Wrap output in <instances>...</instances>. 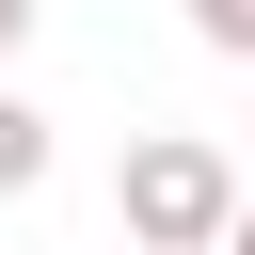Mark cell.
Masks as SVG:
<instances>
[{"mask_svg":"<svg viewBox=\"0 0 255 255\" xmlns=\"http://www.w3.org/2000/svg\"><path fill=\"white\" fill-rule=\"evenodd\" d=\"M223 207H239V159H223L207 128H143V143L112 159V223H128V255H207Z\"/></svg>","mask_w":255,"mask_h":255,"instance_id":"obj_1","label":"cell"},{"mask_svg":"<svg viewBox=\"0 0 255 255\" xmlns=\"http://www.w3.org/2000/svg\"><path fill=\"white\" fill-rule=\"evenodd\" d=\"M16 191H48V112L0 80V207H16Z\"/></svg>","mask_w":255,"mask_h":255,"instance_id":"obj_2","label":"cell"},{"mask_svg":"<svg viewBox=\"0 0 255 255\" xmlns=\"http://www.w3.org/2000/svg\"><path fill=\"white\" fill-rule=\"evenodd\" d=\"M191 48H223V64H255V0H191Z\"/></svg>","mask_w":255,"mask_h":255,"instance_id":"obj_3","label":"cell"},{"mask_svg":"<svg viewBox=\"0 0 255 255\" xmlns=\"http://www.w3.org/2000/svg\"><path fill=\"white\" fill-rule=\"evenodd\" d=\"M207 255H255V175H239V207H223V239H207Z\"/></svg>","mask_w":255,"mask_h":255,"instance_id":"obj_4","label":"cell"},{"mask_svg":"<svg viewBox=\"0 0 255 255\" xmlns=\"http://www.w3.org/2000/svg\"><path fill=\"white\" fill-rule=\"evenodd\" d=\"M32 16H48V0H0V64H16V48H32Z\"/></svg>","mask_w":255,"mask_h":255,"instance_id":"obj_5","label":"cell"}]
</instances>
